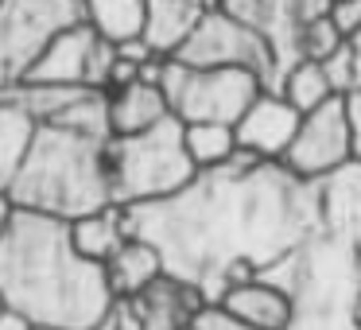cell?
Listing matches in <instances>:
<instances>
[{"label":"cell","mask_w":361,"mask_h":330,"mask_svg":"<svg viewBox=\"0 0 361 330\" xmlns=\"http://www.w3.org/2000/svg\"><path fill=\"white\" fill-rule=\"evenodd\" d=\"M319 226V183L245 148L175 195L128 206V233L156 245L167 276L198 288L206 303L257 280Z\"/></svg>","instance_id":"obj_1"},{"label":"cell","mask_w":361,"mask_h":330,"mask_svg":"<svg viewBox=\"0 0 361 330\" xmlns=\"http://www.w3.org/2000/svg\"><path fill=\"white\" fill-rule=\"evenodd\" d=\"M0 291L47 330H97L117 299L105 264L78 252L71 221L20 206L0 233Z\"/></svg>","instance_id":"obj_2"},{"label":"cell","mask_w":361,"mask_h":330,"mask_svg":"<svg viewBox=\"0 0 361 330\" xmlns=\"http://www.w3.org/2000/svg\"><path fill=\"white\" fill-rule=\"evenodd\" d=\"M109 140L113 133L74 121H39L16 183L8 187L20 210L55 218H82L113 202L109 187Z\"/></svg>","instance_id":"obj_3"},{"label":"cell","mask_w":361,"mask_h":330,"mask_svg":"<svg viewBox=\"0 0 361 330\" xmlns=\"http://www.w3.org/2000/svg\"><path fill=\"white\" fill-rule=\"evenodd\" d=\"M291 295L288 330H361L353 307L361 299V257L342 237L314 229L303 245L260 272Z\"/></svg>","instance_id":"obj_4"},{"label":"cell","mask_w":361,"mask_h":330,"mask_svg":"<svg viewBox=\"0 0 361 330\" xmlns=\"http://www.w3.org/2000/svg\"><path fill=\"white\" fill-rule=\"evenodd\" d=\"M195 175L198 164L187 152V125L175 113L144 133L109 140V187L113 202L121 206L167 198L187 187Z\"/></svg>","instance_id":"obj_5"},{"label":"cell","mask_w":361,"mask_h":330,"mask_svg":"<svg viewBox=\"0 0 361 330\" xmlns=\"http://www.w3.org/2000/svg\"><path fill=\"white\" fill-rule=\"evenodd\" d=\"M264 90V78L249 66H187L171 59L164 74V94L183 125H237Z\"/></svg>","instance_id":"obj_6"},{"label":"cell","mask_w":361,"mask_h":330,"mask_svg":"<svg viewBox=\"0 0 361 330\" xmlns=\"http://www.w3.org/2000/svg\"><path fill=\"white\" fill-rule=\"evenodd\" d=\"M86 20V0H0V86L32 74L59 32Z\"/></svg>","instance_id":"obj_7"},{"label":"cell","mask_w":361,"mask_h":330,"mask_svg":"<svg viewBox=\"0 0 361 330\" xmlns=\"http://www.w3.org/2000/svg\"><path fill=\"white\" fill-rule=\"evenodd\" d=\"M175 59L187 66H249L264 78L268 90H276L272 47L264 43V35L252 32L245 20L229 16L226 8H206Z\"/></svg>","instance_id":"obj_8"},{"label":"cell","mask_w":361,"mask_h":330,"mask_svg":"<svg viewBox=\"0 0 361 330\" xmlns=\"http://www.w3.org/2000/svg\"><path fill=\"white\" fill-rule=\"evenodd\" d=\"M353 156H361V152H357V133H353V117H350V97L334 94L319 109L303 113L295 140H291L288 156L280 164L291 167L299 179L319 183L342 164H350Z\"/></svg>","instance_id":"obj_9"},{"label":"cell","mask_w":361,"mask_h":330,"mask_svg":"<svg viewBox=\"0 0 361 330\" xmlns=\"http://www.w3.org/2000/svg\"><path fill=\"white\" fill-rule=\"evenodd\" d=\"M229 16L245 20L252 32L264 35L276 59V90L283 74L295 63H303V32L311 20L326 16L330 0H218Z\"/></svg>","instance_id":"obj_10"},{"label":"cell","mask_w":361,"mask_h":330,"mask_svg":"<svg viewBox=\"0 0 361 330\" xmlns=\"http://www.w3.org/2000/svg\"><path fill=\"white\" fill-rule=\"evenodd\" d=\"M299 121H303V113H299L280 90H264V94L241 113V121L233 125L237 144H241L245 152H252V156H260V159H283L291 148V140H295V133H299Z\"/></svg>","instance_id":"obj_11"},{"label":"cell","mask_w":361,"mask_h":330,"mask_svg":"<svg viewBox=\"0 0 361 330\" xmlns=\"http://www.w3.org/2000/svg\"><path fill=\"white\" fill-rule=\"evenodd\" d=\"M319 214L322 229L353 245L361 257V156L319 179Z\"/></svg>","instance_id":"obj_12"},{"label":"cell","mask_w":361,"mask_h":330,"mask_svg":"<svg viewBox=\"0 0 361 330\" xmlns=\"http://www.w3.org/2000/svg\"><path fill=\"white\" fill-rule=\"evenodd\" d=\"M94 43H97V32L86 20L66 28V32H59L24 82H39V86H90Z\"/></svg>","instance_id":"obj_13"},{"label":"cell","mask_w":361,"mask_h":330,"mask_svg":"<svg viewBox=\"0 0 361 330\" xmlns=\"http://www.w3.org/2000/svg\"><path fill=\"white\" fill-rule=\"evenodd\" d=\"M136 307H140L144 330H187L195 326L198 311L206 307V295L190 283H183L179 276L164 272L152 288L136 295Z\"/></svg>","instance_id":"obj_14"},{"label":"cell","mask_w":361,"mask_h":330,"mask_svg":"<svg viewBox=\"0 0 361 330\" xmlns=\"http://www.w3.org/2000/svg\"><path fill=\"white\" fill-rule=\"evenodd\" d=\"M164 117H171V102H167L164 86L136 78L121 90H109V121H113V136H133L144 128L159 125Z\"/></svg>","instance_id":"obj_15"},{"label":"cell","mask_w":361,"mask_h":330,"mask_svg":"<svg viewBox=\"0 0 361 330\" xmlns=\"http://www.w3.org/2000/svg\"><path fill=\"white\" fill-rule=\"evenodd\" d=\"M218 303L260 330H288V322H291V295L283 288H276L272 280H260V276L229 288Z\"/></svg>","instance_id":"obj_16"},{"label":"cell","mask_w":361,"mask_h":330,"mask_svg":"<svg viewBox=\"0 0 361 330\" xmlns=\"http://www.w3.org/2000/svg\"><path fill=\"white\" fill-rule=\"evenodd\" d=\"M202 4L195 0H148V20H144V39L156 55L175 59L179 47L190 39L195 24L202 20Z\"/></svg>","instance_id":"obj_17"},{"label":"cell","mask_w":361,"mask_h":330,"mask_svg":"<svg viewBox=\"0 0 361 330\" xmlns=\"http://www.w3.org/2000/svg\"><path fill=\"white\" fill-rule=\"evenodd\" d=\"M71 233H74V245H78L82 257L97 260V264H109V257L128 241V206L121 202H109L94 214H82V218L71 221Z\"/></svg>","instance_id":"obj_18"},{"label":"cell","mask_w":361,"mask_h":330,"mask_svg":"<svg viewBox=\"0 0 361 330\" xmlns=\"http://www.w3.org/2000/svg\"><path fill=\"white\" fill-rule=\"evenodd\" d=\"M105 272H109L113 295H140V291L152 288L167 268H164V257H159V249L152 241H144V237H128V241L109 257Z\"/></svg>","instance_id":"obj_19"},{"label":"cell","mask_w":361,"mask_h":330,"mask_svg":"<svg viewBox=\"0 0 361 330\" xmlns=\"http://www.w3.org/2000/svg\"><path fill=\"white\" fill-rule=\"evenodd\" d=\"M35 133H39V121L20 102L0 94V190H8L16 183L20 167H24L27 152H32Z\"/></svg>","instance_id":"obj_20"},{"label":"cell","mask_w":361,"mask_h":330,"mask_svg":"<svg viewBox=\"0 0 361 330\" xmlns=\"http://www.w3.org/2000/svg\"><path fill=\"white\" fill-rule=\"evenodd\" d=\"M148 0H86V24L109 43H128L144 35Z\"/></svg>","instance_id":"obj_21"},{"label":"cell","mask_w":361,"mask_h":330,"mask_svg":"<svg viewBox=\"0 0 361 330\" xmlns=\"http://www.w3.org/2000/svg\"><path fill=\"white\" fill-rule=\"evenodd\" d=\"M237 128L233 125H218V121H202V125H187V152L198 164V171L221 167L237 156Z\"/></svg>","instance_id":"obj_22"},{"label":"cell","mask_w":361,"mask_h":330,"mask_svg":"<svg viewBox=\"0 0 361 330\" xmlns=\"http://www.w3.org/2000/svg\"><path fill=\"white\" fill-rule=\"evenodd\" d=\"M280 94L288 97L299 113H311V109H319L322 102L334 97V86H330V78H326V71H322L319 59H303V63H295L288 74H283Z\"/></svg>","instance_id":"obj_23"},{"label":"cell","mask_w":361,"mask_h":330,"mask_svg":"<svg viewBox=\"0 0 361 330\" xmlns=\"http://www.w3.org/2000/svg\"><path fill=\"white\" fill-rule=\"evenodd\" d=\"M322 71H326L334 94L350 97V94H357V90H361V82H357V59H353V43L350 39H345L334 55L322 59Z\"/></svg>","instance_id":"obj_24"},{"label":"cell","mask_w":361,"mask_h":330,"mask_svg":"<svg viewBox=\"0 0 361 330\" xmlns=\"http://www.w3.org/2000/svg\"><path fill=\"white\" fill-rule=\"evenodd\" d=\"M345 43V35L334 28V20H330V12L326 16H319V20H311L307 24V32H303V59H326V55H334L338 47Z\"/></svg>","instance_id":"obj_25"},{"label":"cell","mask_w":361,"mask_h":330,"mask_svg":"<svg viewBox=\"0 0 361 330\" xmlns=\"http://www.w3.org/2000/svg\"><path fill=\"white\" fill-rule=\"evenodd\" d=\"M195 326H198V330H260V326L245 322L241 314H233L229 307H221V303H206L202 311H198Z\"/></svg>","instance_id":"obj_26"},{"label":"cell","mask_w":361,"mask_h":330,"mask_svg":"<svg viewBox=\"0 0 361 330\" xmlns=\"http://www.w3.org/2000/svg\"><path fill=\"white\" fill-rule=\"evenodd\" d=\"M330 20L345 39H353L361 32V0H330Z\"/></svg>","instance_id":"obj_27"},{"label":"cell","mask_w":361,"mask_h":330,"mask_svg":"<svg viewBox=\"0 0 361 330\" xmlns=\"http://www.w3.org/2000/svg\"><path fill=\"white\" fill-rule=\"evenodd\" d=\"M0 330H35V322L27 319L24 311L8 307V311H0Z\"/></svg>","instance_id":"obj_28"},{"label":"cell","mask_w":361,"mask_h":330,"mask_svg":"<svg viewBox=\"0 0 361 330\" xmlns=\"http://www.w3.org/2000/svg\"><path fill=\"white\" fill-rule=\"evenodd\" d=\"M12 214H16V202H12V195H8V190H0V233L8 229Z\"/></svg>","instance_id":"obj_29"},{"label":"cell","mask_w":361,"mask_h":330,"mask_svg":"<svg viewBox=\"0 0 361 330\" xmlns=\"http://www.w3.org/2000/svg\"><path fill=\"white\" fill-rule=\"evenodd\" d=\"M350 117H353V133H357V152H361V90L350 94Z\"/></svg>","instance_id":"obj_30"},{"label":"cell","mask_w":361,"mask_h":330,"mask_svg":"<svg viewBox=\"0 0 361 330\" xmlns=\"http://www.w3.org/2000/svg\"><path fill=\"white\" fill-rule=\"evenodd\" d=\"M350 43H353V59H357V82H361V32H357V35H353V39H350Z\"/></svg>","instance_id":"obj_31"},{"label":"cell","mask_w":361,"mask_h":330,"mask_svg":"<svg viewBox=\"0 0 361 330\" xmlns=\"http://www.w3.org/2000/svg\"><path fill=\"white\" fill-rule=\"evenodd\" d=\"M195 4H202V8H221L218 0H195Z\"/></svg>","instance_id":"obj_32"},{"label":"cell","mask_w":361,"mask_h":330,"mask_svg":"<svg viewBox=\"0 0 361 330\" xmlns=\"http://www.w3.org/2000/svg\"><path fill=\"white\" fill-rule=\"evenodd\" d=\"M353 319H357V326H361V299H357V307H353Z\"/></svg>","instance_id":"obj_33"},{"label":"cell","mask_w":361,"mask_h":330,"mask_svg":"<svg viewBox=\"0 0 361 330\" xmlns=\"http://www.w3.org/2000/svg\"><path fill=\"white\" fill-rule=\"evenodd\" d=\"M0 311H8V299H4V291H0Z\"/></svg>","instance_id":"obj_34"},{"label":"cell","mask_w":361,"mask_h":330,"mask_svg":"<svg viewBox=\"0 0 361 330\" xmlns=\"http://www.w3.org/2000/svg\"><path fill=\"white\" fill-rule=\"evenodd\" d=\"M35 330H47V326H35Z\"/></svg>","instance_id":"obj_35"},{"label":"cell","mask_w":361,"mask_h":330,"mask_svg":"<svg viewBox=\"0 0 361 330\" xmlns=\"http://www.w3.org/2000/svg\"><path fill=\"white\" fill-rule=\"evenodd\" d=\"M187 330H198V326H187Z\"/></svg>","instance_id":"obj_36"}]
</instances>
